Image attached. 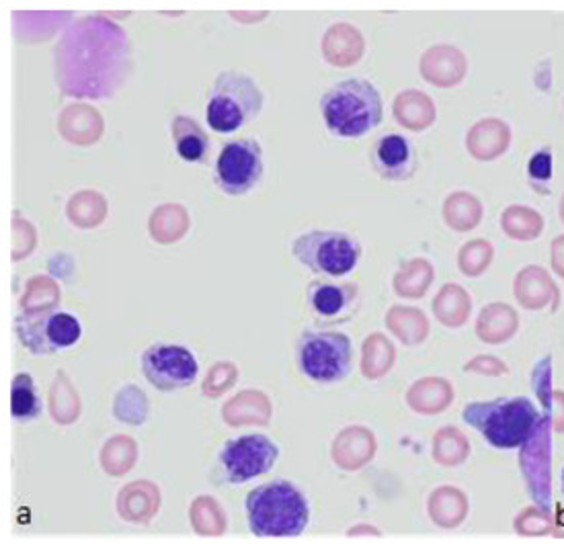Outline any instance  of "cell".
<instances>
[{
	"label": "cell",
	"mask_w": 564,
	"mask_h": 547,
	"mask_svg": "<svg viewBox=\"0 0 564 547\" xmlns=\"http://www.w3.org/2000/svg\"><path fill=\"white\" fill-rule=\"evenodd\" d=\"M245 513L257 537H296L311 521L308 501L296 484L271 480L247 494Z\"/></svg>",
	"instance_id": "1"
},
{
	"label": "cell",
	"mask_w": 564,
	"mask_h": 547,
	"mask_svg": "<svg viewBox=\"0 0 564 547\" xmlns=\"http://www.w3.org/2000/svg\"><path fill=\"white\" fill-rule=\"evenodd\" d=\"M321 111L333 135L361 138L380 125L382 97L368 80L347 78L323 95Z\"/></svg>",
	"instance_id": "2"
},
{
	"label": "cell",
	"mask_w": 564,
	"mask_h": 547,
	"mask_svg": "<svg viewBox=\"0 0 564 547\" xmlns=\"http://www.w3.org/2000/svg\"><path fill=\"white\" fill-rule=\"evenodd\" d=\"M462 418L478 430L492 447L513 449L525 444L538 427V408L528 398H497L470 402Z\"/></svg>",
	"instance_id": "3"
},
{
	"label": "cell",
	"mask_w": 564,
	"mask_h": 547,
	"mask_svg": "<svg viewBox=\"0 0 564 547\" xmlns=\"http://www.w3.org/2000/svg\"><path fill=\"white\" fill-rule=\"evenodd\" d=\"M261 109L263 92L254 78L238 70H224L216 76L206 103V119L214 132L223 135L238 132L259 118Z\"/></svg>",
	"instance_id": "4"
},
{
	"label": "cell",
	"mask_w": 564,
	"mask_h": 547,
	"mask_svg": "<svg viewBox=\"0 0 564 547\" xmlns=\"http://www.w3.org/2000/svg\"><path fill=\"white\" fill-rule=\"evenodd\" d=\"M297 370L316 384H337L354 368V347L337 330H304L296 342Z\"/></svg>",
	"instance_id": "5"
},
{
	"label": "cell",
	"mask_w": 564,
	"mask_h": 547,
	"mask_svg": "<svg viewBox=\"0 0 564 547\" xmlns=\"http://www.w3.org/2000/svg\"><path fill=\"white\" fill-rule=\"evenodd\" d=\"M292 254L312 273L337 280L356 269L361 259V247L356 238L339 230H311L294 238Z\"/></svg>",
	"instance_id": "6"
},
{
	"label": "cell",
	"mask_w": 564,
	"mask_h": 547,
	"mask_svg": "<svg viewBox=\"0 0 564 547\" xmlns=\"http://www.w3.org/2000/svg\"><path fill=\"white\" fill-rule=\"evenodd\" d=\"M17 337L33 355H54L73 349L83 335V326L70 311L44 308L19 316Z\"/></svg>",
	"instance_id": "7"
},
{
	"label": "cell",
	"mask_w": 564,
	"mask_h": 547,
	"mask_svg": "<svg viewBox=\"0 0 564 547\" xmlns=\"http://www.w3.org/2000/svg\"><path fill=\"white\" fill-rule=\"evenodd\" d=\"M280 447L268 435L251 433L228 439L216 458V475L224 484H245L273 470Z\"/></svg>",
	"instance_id": "8"
},
{
	"label": "cell",
	"mask_w": 564,
	"mask_h": 547,
	"mask_svg": "<svg viewBox=\"0 0 564 547\" xmlns=\"http://www.w3.org/2000/svg\"><path fill=\"white\" fill-rule=\"evenodd\" d=\"M263 177V150L254 138H237L226 142L216 163L214 183L220 192L238 197L247 195Z\"/></svg>",
	"instance_id": "9"
},
{
	"label": "cell",
	"mask_w": 564,
	"mask_h": 547,
	"mask_svg": "<svg viewBox=\"0 0 564 547\" xmlns=\"http://www.w3.org/2000/svg\"><path fill=\"white\" fill-rule=\"evenodd\" d=\"M142 373L159 392H178L194 384L199 365L187 347L154 342L142 353Z\"/></svg>",
	"instance_id": "10"
},
{
	"label": "cell",
	"mask_w": 564,
	"mask_h": 547,
	"mask_svg": "<svg viewBox=\"0 0 564 547\" xmlns=\"http://www.w3.org/2000/svg\"><path fill=\"white\" fill-rule=\"evenodd\" d=\"M306 302L318 322L339 325L356 314L359 294L351 283L316 280L306 289Z\"/></svg>",
	"instance_id": "11"
},
{
	"label": "cell",
	"mask_w": 564,
	"mask_h": 547,
	"mask_svg": "<svg viewBox=\"0 0 564 547\" xmlns=\"http://www.w3.org/2000/svg\"><path fill=\"white\" fill-rule=\"evenodd\" d=\"M371 164L376 173L387 180H409L416 171L415 149L401 133H384L373 144Z\"/></svg>",
	"instance_id": "12"
},
{
	"label": "cell",
	"mask_w": 564,
	"mask_h": 547,
	"mask_svg": "<svg viewBox=\"0 0 564 547\" xmlns=\"http://www.w3.org/2000/svg\"><path fill=\"white\" fill-rule=\"evenodd\" d=\"M173 140L181 161L185 163H202L208 156V133L194 118L178 116L173 119Z\"/></svg>",
	"instance_id": "13"
},
{
	"label": "cell",
	"mask_w": 564,
	"mask_h": 547,
	"mask_svg": "<svg viewBox=\"0 0 564 547\" xmlns=\"http://www.w3.org/2000/svg\"><path fill=\"white\" fill-rule=\"evenodd\" d=\"M11 415L19 423H30L42 415V400L30 373H17L11 385Z\"/></svg>",
	"instance_id": "14"
},
{
	"label": "cell",
	"mask_w": 564,
	"mask_h": 547,
	"mask_svg": "<svg viewBox=\"0 0 564 547\" xmlns=\"http://www.w3.org/2000/svg\"><path fill=\"white\" fill-rule=\"evenodd\" d=\"M550 175H552V154L549 150H540L530 161V177L534 180H549Z\"/></svg>",
	"instance_id": "15"
},
{
	"label": "cell",
	"mask_w": 564,
	"mask_h": 547,
	"mask_svg": "<svg viewBox=\"0 0 564 547\" xmlns=\"http://www.w3.org/2000/svg\"><path fill=\"white\" fill-rule=\"evenodd\" d=\"M563 492H564V470H563Z\"/></svg>",
	"instance_id": "16"
}]
</instances>
